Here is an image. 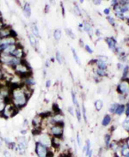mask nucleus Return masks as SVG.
Returning a JSON list of instances; mask_svg holds the SVG:
<instances>
[{"mask_svg":"<svg viewBox=\"0 0 129 157\" xmlns=\"http://www.w3.org/2000/svg\"><path fill=\"white\" fill-rule=\"evenodd\" d=\"M128 66H125V68H124V70H123V78H124V79L127 77L128 72Z\"/></svg>","mask_w":129,"mask_h":157,"instance_id":"nucleus-40","label":"nucleus"},{"mask_svg":"<svg viewBox=\"0 0 129 157\" xmlns=\"http://www.w3.org/2000/svg\"><path fill=\"white\" fill-rule=\"evenodd\" d=\"M124 157H129V151L125 155V156H124Z\"/></svg>","mask_w":129,"mask_h":157,"instance_id":"nucleus-57","label":"nucleus"},{"mask_svg":"<svg viewBox=\"0 0 129 157\" xmlns=\"http://www.w3.org/2000/svg\"><path fill=\"white\" fill-rule=\"evenodd\" d=\"M61 9H62V13H63V16H65V9H64V5H63V3H61Z\"/></svg>","mask_w":129,"mask_h":157,"instance_id":"nucleus-52","label":"nucleus"},{"mask_svg":"<svg viewBox=\"0 0 129 157\" xmlns=\"http://www.w3.org/2000/svg\"><path fill=\"white\" fill-rule=\"evenodd\" d=\"M49 9H50V5L46 4V6H45V13H48L49 11Z\"/></svg>","mask_w":129,"mask_h":157,"instance_id":"nucleus-49","label":"nucleus"},{"mask_svg":"<svg viewBox=\"0 0 129 157\" xmlns=\"http://www.w3.org/2000/svg\"><path fill=\"white\" fill-rule=\"evenodd\" d=\"M22 84L28 86L29 88H34V86H35V80L34 78L33 77V75L32 76H29L28 77H26L24 79L22 80Z\"/></svg>","mask_w":129,"mask_h":157,"instance_id":"nucleus-12","label":"nucleus"},{"mask_svg":"<svg viewBox=\"0 0 129 157\" xmlns=\"http://www.w3.org/2000/svg\"><path fill=\"white\" fill-rule=\"evenodd\" d=\"M97 65V68L98 69H100V70H106V68H107V65H106V63L105 62H103V60H97V64H96Z\"/></svg>","mask_w":129,"mask_h":157,"instance_id":"nucleus-24","label":"nucleus"},{"mask_svg":"<svg viewBox=\"0 0 129 157\" xmlns=\"http://www.w3.org/2000/svg\"><path fill=\"white\" fill-rule=\"evenodd\" d=\"M62 142H63V138H59V137H52V149H59L61 145H62Z\"/></svg>","mask_w":129,"mask_h":157,"instance_id":"nucleus-13","label":"nucleus"},{"mask_svg":"<svg viewBox=\"0 0 129 157\" xmlns=\"http://www.w3.org/2000/svg\"><path fill=\"white\" fill-rule=\"evenodd\" d=\"M30 28H31V32H32V34L34 35V37L36 38H41V34H40V30H39V28L37 26V24L35 23H31L30 25Z\"/></svg>","mask_w":129,"mask_h":157,"instance_id":"nucleus-16","label":"nucleus"},{"mask_svg":"<svg viewBox=\"0 0 129 157\" xmlns=\"http://www.w3.org/2000/svg\"><path fill=\"white\" fill-rule=\"evenodd\" d=\"M20 43L18 42L17 44H15V45H7L5 48H4V50H3V52H2V53H5V54H10V55H11V53L16 50V48L18 46Z\"/></svg>","mask_w":129,"mask_h":157,"instance_id":"nucleus-17","label":"nucleus"},{"mask_svg":"<svg viewBox=\"0 0 129 157\" xmlns=\"http://www.w3.org/2000/svg\"><path fill=\"white\" fill-rule=\"evenodd\" d=\"M3 155L4 157H12V155L11 153L8 150V149H4L3 152Z\"/></svg>","mask_w":129,"mask_h":157,"instance_id":"nucleus-35","label":"nucleus"},{"mask_svg":"<svg viewBox=\"0 0 129 157\" xmlns=\"http://www.w3.org/2000/svg\"><path fill=\"white\" fill-rule=\"evenodd\" d=\"M127 115L129 116V106L128 107V108H127Z\"/></svg>","mask_w":129,"mask_h":157,"instance_id":"nucleus-56","label":"nucleus"},{"mask_svg":"<svg viewBox=\"0 0 129 157\" xmlns=\"http://www.w3.org/2000/svg\"><path fill=\"white\" fill-rule=\"evenodd\" d=\"M45 66H46V68H48L51 66V61H50V59H47V60H46Z\"/></svg>","mask_w":129,"mask_h":157,"instance_id":"nucleus-46","label":"nucleus"},{"mask_svg":"<svg viewBox=\"0 0 129 157\" xmlns=\"http://www.w3.org/2000/svg\"><path fill=\"white\" fill-rule=\"evenodd\" d=\"M62 37V33H61V30L60 29H55L53 31V38H54V41H59L60 39Z\"/></svg>","mask_w":129,"mask_h":157,"instance_id":"nucleus-19","label":"nucleus"},{"mask_svg":"<svg viewBox=\"0 0 129 157\" xmlns=\"http://www.w3.org/2000/svg\"><path fill=\"white\" fill-rule=\"evenodd\" d=\"M51 83H52V81L50 79H48L47 81H46V88H50L51 87Z\"/></svg>","mask_w":129,"mask_h":157,"instance_id":"nucleus-44","label":"nucleus"},{"mask_svg":"<svg viewBox=\"0 0 129 157\" xmlns=\"http://www.w3.org/2000/svg\"><path fill=\"white\" fill-rule=\"evenodd\" d=\"M105 143L108 147L110 145V135L108 134L105 136Z\"/></svg>","mask_w":129,"mask_h":157,"instance_id":"nucleus-34","label":"nucleus"},{"mask_svg":"<svg viewBox=\"0 0 129 157\" xmlns=\"http://www.w3.org/2000/svg\"><path fill=\"white\" fill-rule=\"evenodd\" d=\"M87 157H92V149H91V150L90 151V154L88 155V156H87Z\"/></svg>","mask_w":129,"mask_h":157,"instance_id":"nucleus-54","label":"nucleus"},{"mask_svg":"<svg viewBox=\"0 0 129 157\" xmlns=\"http://www.w3.org/2000/svg\"><path fill=\"white\" fill-rule=\"evenodd\" d=\"M75 112H76V117H77V121H78V122H81V119H82V112H81L80 109H79V107H76Z\"/></svg>","mask_w":129,"mask_h":157,"instance_id":"nucleus-32","label":"nucleus"},{"mask_svg":"<svg viewBox=\"0 0 129 157\" xmlns=\"http://www.w3.org/2000/svg\"><path fill=\"white\" fill-rule=\"evenodd\" d=\"M28 119H24V122H23V126H24V127H26V126H28Z\"/></svg>","mask_w":129,"mask_h":157,"instance_id":"nucleus-50","label":"nucleus"},{"mask_svg":"<svg viewBox=\"0 0 129 157\" xmlns=\"http://www.w3.org/2000/svg\"><path fill=\"white\" fill-rule=\"evenodd\" d=\"M127 146L128 147V149H129V139L128 140V142H127Z\"/></svg>","mask_w":129,"mask_h":157,"instance_id":"nucleus-58","label":"nucleus"},{"mask_svg":"<svg viewBox=\"0 0 129 157\" xmlns=\"http://www.w3.org/2000/svg\"><path fill=\"white\" fill-rule=\"evenodd\" d=\"M106 41H107V43H108V47H109L110 49H112L113 51H115L116 41H115V39H113V38H108V39L106 40Z\"/></svg>","mask_w":129,"mask_h":157,"instance_id":"nucleus-18","label":"nucleus"},{"mask_svg":"<svg viewBox=\"0 0 129 157\" xmlns=\"http://www.w3.org/2000/svg\"><path fill=\"white\" fill-rule=\"evenodd\" d=\"M10 36H15V37H17V34L16 33L15 30H13V28L8 25V24H5L0 30V40L1 39H4V38H8V37H10Z\"/></svg>","mask_w":129,"mask_h":157,"instance_id":"nucleus-7","label":"nucleus"},{"mask_svg":"<svg viewBox=\"0 0 129 157\" xmlns=\"http://www.w3.org/2000/svg\"><path fill=\"white\" fill-rule=\"evenodd\" d=\"M72 55H73V58H74V60L76 61V63H77L78 65H81V61H80V59H79V58H78V56H77L76 50H75L73 47L72 48Z\"/></svg>","mask_w":129,"mask_h":157,"instance_id":"nucleus-25","label":"nucleus"},{"mask_svg":"<svg viewBox=\"0 0 129 157\" xmlns=\"http://www.w3.org/2000/svg\"><path fill=\"white\" fill-rule=\"evenodd\" d=\"M34 137H35V142H38L48 148H51L52 136L48 132H42L41 134L34 136Z\"/></svg>","mask_w":129,"mask_h":157,"instance_id":"nucleus-6","label":"nucleus"},{"mask_svg":"<svg viewBox=\"0 0 129 157\" xmlns=\"http://www.w3.org/2000/svg\"><path fill=\"white\" fill-rule=\"evenodd\" d=\"M103 102L101 100H97L95 102V107L97 109V111H101V109L103 108Z\"/></svg>","mask_w":129,"mask_h":157,"instance_id":"nucleus-27","label":"nucleus"},{"mask_svg":"<svg viewBox=\"0 0 129 157\" xmlns=\"http://www.w3.org/2000/svg\"><path fill=\"white\" fill-rule=\"evenodd\" d=\"M61 109L59 108V105L57 103L52 104V114H61Z\"/></svg>","mask_w":129,"mask_h":157,"instance_id":"nucleus-23","label":"nucleus"},{"mask_svg":"<svg viewBox=\"0 0 129 157\" xmlns=\"http://www.w3.org/2000/svg\"><path fill=\"white\" fill-rule=\"evenodd\" d=\"M97 75L98 76H105V70H100V69H97Z\"/></svg>","mask_w":129,"mask_h":157,"instance_id":"nucleus-36","label":"nucleus"},{"mask_svg":"<svg viewBox=\"0 0 129 157\" xmlns=\"http://www.w3.org/2000/svg\"><path fill=\"white\" fill-rule=\"evenodd\" d=\"M23 15L26 18H29L31 17V13H32V10H31V6H30V3H27L26 2L23 5Z\"/></svg>","mask_w":129,"mask_h":157,"instance_id":"nucleus-15","label":"nucleus"},{"mask_svg":"<svg viewBox=\"0 0 129 157\" xmlns=\"http://www.w3.org/2000/svg\"><path fill=\"white\" fill-rule=\"evenodd\" d=\"M82 112H83V120L85 123H87L88 119H87V115H86V109H85V107L84 105L83 104L82 105Z\"/></svg>","mask_w":129,"mask_h":157,"instance_id":"nucleus-33","label":"nucleus"},{"mask_svg":"<svg viewBox=\"0 0 129 157\" xmlns=\"http://www.w3.org/2000/svg\"><path fill=\"white\" fill-rule=\"evenodd\" d=\"M109 11H110L109 9H105V10H104V13H105L106 15H108V14H109Z\"/></svg>","mask_w":129,"mask_h":157,"instance_id":"nucleus-51","label":"nucleus"},{"mask_svg":"<svg viewBox=\"0 0 129 157\" xmlns=\"http://www.w3.org/2000/svg\"><path fill=\"white\" fill-rule=\"evenodd\" d=\"M28 38L29 40V43H30L31 46L36 52H39V42H38L36 37H34V35H33L32 33H28Z\"/></svg>","mask_w":129,"mask_h":157,"instance_id":"nucleus-11","label":"nucleus"},{"mask_svg":"<svg viewBox=\"0 0 129 157\" xmlns=\"http://www.w3.org/2000/svg\"><path fill=\"white\" fill-rule=\"evenodd\" d=\"M117 107H118L117 104H113V105L111 106V107L109 108V111L111 112H115V110H116V108H117Z\"/></svg>","mask_w":129,"mask_h":157,"instance_id":"nucleus-39","label":"nucleus"},{"mask_svg":"<svg viewBox=\"0 0 129 157\" xmlns=\"http://www.w3.org/2000/svg\"><path fill=\"white\" fill-rule=\"evenodd\" d=\"M84 48H85V50L87 51V52H89V53H93V51H92V49L90 47V45H86L85 46H84Z\"/></svg>","mask_w":129,"mask_h":157,"instance_id":"nucleus-42","label":"nucleus"},{"mask_svg":"<svg viewBox=\"0 0 129 157\" xmlns=\"http://www.w3.org/2000/svg\"><path fill=\"white\" fill-rule=\"evenodd\" d=\"M34 153L37 157H54V152H52L51 148H48L38 142L34 143Z\"/></svg>","mask_w":129,"mask_h":157,"instance_id":"nucleus-3","label":"nucleus"},{"mask_svg":"<svg viewBox=\"0 0 129 157\" xmlns=\"http://www.w3.org/2000/svg\"><path fill=\"white\" fill-rule=\"evenodd\" d=\"M77 142L78 146H81V138H80V136H79V134L77 135Z\"/></svg>","mask_w":129,"mask_h":157,"instance_id":"nucleus-47","label":"nucleus"},{"mask_svg":"<svg viewBox=\"0 0 129 157\" xmlns=\"http://www.w3.org/2000/svg\"><path fill=\"white\" fill-rule=\"evenodd\" d=\"M11 55H12L13 57L18 59H21V60L23 59H25V51H24L23 47L22 46L21 44L18 45V46L16 48V50L11 53Z\"/></svg>","mask_w":129,"mask_h":157,"instance_id":"nucleus-8","label":"nucleus"},{"mask_svg":"<svg viewBox=\"0 0 129 157\" xmlns=\"http://www.w3.org/2000/svg\"><path fill=\"white\" fill-rule=\"evenodd\" d=\"M124 110H125V106L124 105H118L116 110H115V113L118 114V115H121L123 112H124Z\"/></svg>","mask_w":129,"mask_h":157,"instance_id":"nucleus-28","label":"nucleus"},{"mask_svg":"<svg viewBox=\"0 0 129 157\" xmlns=\"http://www.w3.org/2000/svg\"><path fill=\"white\" fill-rule=\"evenodd\" d=\"M64 122L52 124L48 126V133L52 137H59L63 138L64 135Z\"/></svg>","mask_w":129,"mask_h":157,"instance_id":"nucleus-2","label":"nucleus"},{"mask_svg":"<svg viewBox=\"0 0 129 157\" xmlns=\"http://www.w3.org/2000/svg\"><path fill=\"white\" fill-rule=\"evenodd\" d=\"M5 24H6V23H4L3 22H0V30H1V28H2Z\"/></svg>","mask_w":129,"mask_h":157,"instance_id":"nucleus-53","label":"nucleus"},{"mask_svg":"<svg viewBox=\"0 0 129 157\" xmlns=\"http://www.w3.org/2000/svg\"><path fill=\"white\" fill-rule=\"evenodd\" d=\"M3 143H4V142H3V137H2V136H0V149H1L2 148H3Z\"/></svg>","mask_w":129,"mask_h":157,"instance_id":"nucleus-48","label":"nucleus"},{"mask_svg":"<svg viewBox=\"0 0 129 157\" xmlns=\"http://www.w3.org/2000/svg\"><path fill=\"white\" fill-rule=\"evenodd\" d=\"M66 34H67V35H68L71 39L74 40V39L76 38L75 34L73 33V31H72L71 28H66Z\"/></svg>","mask_w":129,"mask_h":157,"instance_id":"nucleus-29","label":"nucleus"},{"mask_svg":"<svg viewBox=\"0 0 129 157\" xmlns=\"http://www.w3.org/2000/svg\"><path fill=\"white\" fill-rule=\"evenodd\" d=\"M83 28L84 29V31L90 35V36H92V34H93V31H92V28L90 27V25L89 23H84L83 24Z\"/></svg>","mask_w":129,"mask_h":157,"instance_id":"nucleus-20","label":"nucleus"},{"mask_svg":"<svg viewBox=\"0 0 129 157\" xmlns=\"http://www.w3.org/2000/svg\"><path fill=\"white\" fill-rule=\"evenodd\" d=\"M59 157H72V155H71V153H69L67 151V152H63V154L60 155Z\"/></svg>","mask_w":129,"mask_h":157,"instance_id":"nucleus-41","label":"nucleus"},{"mask_svg":"<svg viewBox=\"0 0 129 157\" xmlns=\"http://www.w3.org/2000/svg\"><path fill=\"white\" fill-rule=\"evenodd\" d=\"M0 43L3 44L5 45H15L18 43V40L17 37L15 36H10L8 38H4V39H1L0 40Z\"/></svg>","mask_w":129,"mask_h":157,"instance_id":"nucleus-10","label":"nucleus"},{"mask_svg":"<svg viewBox=\"0 0 129 157\" xmlns=\"http://www.w3.org/2000/svg\"><path fill=\"white\" fill-rule=\"evenodd\" d=\"M68 112H70V114H71L72 116H74L75 110H74V108H73L72 107H68Z\"/></svg>","mask_w":129,"mask_h":157,"instance_id":"nucleus-43","label":"nucleus"},{"mask_svg":"<svg viewBox=\"0 0 129 157\" xmlns=\"http://www.w3.org/2000/svg\"><path fill=\"white\" fill-rule=\"evenodd\" d=\"M43 118L41 116V114H37L34 117V118L32 119V125H33V128H40V129H42V125H43Z\"/></svg>","mask_w":129,"mask_h":157,"instance_id":"nucleus-9","label":"nucleus"},{"mask_svg":"<svg viewBox=\"0 0 129 157\" xmlns=\"http://www.w3.org/2000/svg\"><path fill=\"white\" fill-rule=\"evenodd\" d=\"M55 59L59 63V65H62L63 64V56H62V54L60 53L59 51L56 52V53H55Z\"/></svg>","mask_w":129,"mask_h":157,"instance_id":"nucleus-21","label":"nucleus"},{"mask_svg":"<svg viewBox=\"0 0 129 157\" xmlns=\"http://www.w3.org/2000/svg\"><path fill=\"white\" fill-rule=\"evenodd\" d=\"M11 88V95H10V102L20 111L23 109L28 103L29 97L26 94L23 85L21 84H14L9 83Z\"/></svg>","mask_w":129,"mask_h":157,"instance_id":"nucleus-1","label":"nucleus"},{"mask_svg":"<svg viewBox=\"0 0 129 157\" xmlns=\"http://www.w3.org/2000/svg\"><path fill=\"white\" fill-rule=\"evenodd\" d=\"M7 103H8V101L5 99L0 97V115L2 114V112L3 111V109H4V107H5Z\"/></svg>","mask_w":129,"mask_h":157,"instance_id":"nucleus-22","label":"nucleus"},{"mask_svg":"<svg viewBox=\"0 0 129 157\" xmlns=\"http://www.w3.org/2000/svg\"><path fill=\"white\" fill-rule=\"evenodd\" d=\"M20 133H21L22 136H25V135L28 133V130H27V129H22V130L20 131Z\"/></svg>","mask_w":129,"mask_h":157,"instance_id":"nucleus-45","label":"nucleus"},{"mask_svg":"<svg viewBox=\"0 0 129 157\" xmlns=\"http://www.w3.org/2000/svg\"><path fill=\"white\" fill-rule=\"evenodd\" d=\"M0 22H3V16L1 12H0Z\"/></svg>","mask_w":129,"mask_h":157,"instance_id":"nucleus-55","label":"nucleus"},{"mask_svg":"<svg viewBox=\"0 0 129 157\" xmlns=\"http://www.w3.org/2000/svg\"><path fill=\"white\" fill-rule=\"evenodd\" d=\"M85 146H86V152H85V156H88V155L90 154V151L91 150V147H90V141L88 139V140H86V144H85Z\"/></svg>","mask_w":129,"mask_h":157,"instance_id":"nucleus-30","label":"nucleus"},{"mask_svg":"<svg viewBox=\"0 0 129 157\" xmlns=\"http://www.w3.org/2000/svg\"><path fill=\"white\" fill-rule=\"evenodd\" d=\"M110 121H111V118H110V116L106 115V116L103 118V121H102V125H103V126H107V125H109Z\"/></svg>","mask_w":129,"mask_h":157,"instance_id":"nucleus-26","label":"nucleus"},{"mask_svg":"<svg viewBox=\"0 0 129 157\" xmlns=\"http://www.w3.org/2000/svg\"><path fill=\"white\" fill-rule=\"evenodd\" d=\"M71 94H72V102H73V104L76 106V107H78L79 105H78V101H77V97H76V94H75L74 91H72V92H71Z\"/></svg>","mask_w":129,"mask_h":157,"instance_id":"nucleus-31","label":"nucleus"},{"mask_svg":"<svg viewBox=\"0 0 129 157\" xmlns=\"http://www.w3.org/2000/svg\"><path fill=\"white\" fill-rule=\"evenodd\" d=\"M118 93L120 94H127L129 92V83L124 82L122 83H121L118 87H117Z\"/></svg>","mask_w":129,"mask_h":157,"instance_id":"nucleus-14","label":"nucleus"},{"mask_svg":"<svg viewBox=\"0 0 129 157\" xmlns=\"http://www.w3.org/2000/svg\"><path fill=\"white\" fill-rule=\"evenodd\" d=\"M3 76H4V72H3V70L2 66L0 65V82H2L3 80Z\"/></svg>","mask_w":129,"mask_h":157,"instance_id":"nucleus-38","label":"nucleus"},{"mask_svg":"<svg viewBox=\"0 0 129 157\" xmlns=\"http://www.w3.org/2000/svg\"><path fill=\"white\" fill-rule=\"evenodd\" d=\"M74 11H75L76 15H77V16H80V15H81V11H80V9L78 8V6H77V4H75V6H74Z\"/></svg>","mask_w":129,"mask_h":157,"instance_id":"nucleus-37","label":"nucleus"},{"mask_svg":"<svg viewBox=\"0 0 129 157\" xmlns=\"http://www.w3.org/2000/svg\"><path fill=\"white\" fill-rule=\"evenodd\" d=\"M18 112H19V110L11 102H8L2 112V114L0 115V117L6 118V119L11 118H14Z\"/></svg>","mask_w":129,"mask_h":157,"instance_id":"nucleus-4","label":"nucleus"},{"mask_svg":"<svg viewBox=\"0 0 129 157\" xmlns=\"http://www.w3.org/2000/svg\"><path fill=\"white\" fill-rule=\"evenodd\" d=\"M28 147V141L25 136H18L17 138V147H16L15 150L19 155H21V156L25 155Z\"/></svg>","mask_w":129,"mask_h":157,"instance_id":"nucleus-5","label":"nucleus"}]
</instances>
